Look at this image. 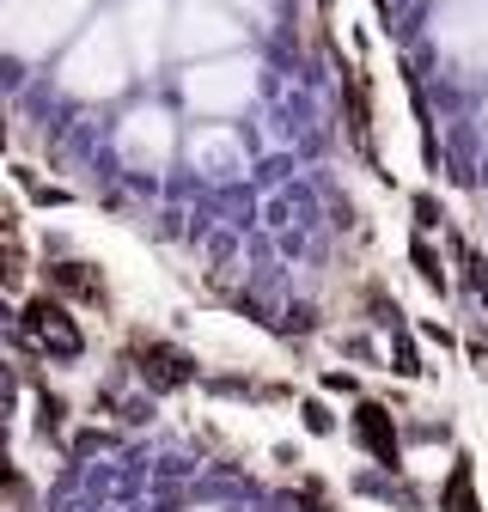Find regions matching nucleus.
<instances>
[{"instance_id":"obj_2","label":"nucleus","mask_w":488,"mask_h":512,"mask_svg":"<svg viewBox=\"0 0 488 512\" xmlns=\"http://www.w3.org/2000/svg\"><path fill=\"white\" fill-rule=\"evenodd\" d=\"M135 372L153 384V391H183V384L196 378V360L183 354V348H171V342H135Z\"/></svg>"},{"instance_id":"obj_5","label":"nucleus","mask_w":488,"mask_h":512,"mask_svg":"<svg viewBox=\"0 0 488 512\" xmlns=\"http://www.w3.org/2000/svg\"><path fill=\"white\" fill-rule=\"evenodd\" d=\"M440 512H482V506H476V488H470V464L452 470V482H446V494H440Z\"/></svg>"},{"instance_id":"obj_8","label":"nucleus","mask_w":488,"mask_h":512,"mask_svg":"<svg viewBox=\"0 0 488 512\" xmlns=\"http://www.w3.org/2000/svg\"><path fill=\"white\" fill-rule=\"evenodd\" d=\"M61 415H68V409H61V397H43V415H37V427H43V433H55V427H61Z\"/></svg>"},{"instance_id":"obj_1","label":"nucleus","mask_w":488,"mask_h":512,"mask_svg":"<svg viewBox=\"0 0 488 512\" xmlns=\"http://www.w3.org/2000/svg\"><path fill=\"white\" fill-rule=\"evenodd\" d=\"M19 330H25V342H31V348H43V354H55V360H80V354H86V336H80V324L68 317V305H61V299H49V293L25 299V311H19Z\"/></svg>"},{"instance_id":"obj_7","label":"nucleus","mask_w":488,"mask_h":512,"mask_svg":"<svg viewBox=\"0 0 488 512\" xmlns=\"http://www.w3.org/2000/svg\"><path fill=\"white\" fill-rule=\"evenodd\" d=\"M299 415H305V427H312V433H330V427H336V421H330V409H324V403H305V409H299Z\"/></svg>"},{"instance_id":"obj_4","label":"nucleus","mask_w":488,"mask_h":512,"mask_svg":"<svg viewBox=\"0 0 488 512\" xmlns=\"http://www.w3.org/2000/svg\"><path fill=\"white\" fill-rule=\"evenodd\" d=\"M49 287L74 293V299H104V281H98L86 263H55V269H49Z\"/></svg>"},{"instance_id":"obj_6","label":"nucleus","mask_w":488,"mask_h":512,"mask_svg":"<svg viewBox=\"0 0 488 512\" xmlns=\"http://www.w3.org/2000/svg\"><path fill=\"white\" fill-rule=\"evenodd\" d=\"M415 269H421L427 287H446V275H440V263H434V250H427V244H415Z\"/></svg>"},{"instance_id":"obj_3","label":"nucleus","mask_w":488,"mask_h":512,"mask_svg":"<svg viewBox=\"0 0 488 512\" xmlns=\"http://www.w3.org/2000/svg\"><path fill=\"white\" fill-rule=\"evenodd\" d=\"M354 433H360V445H366V452H373L379 464H397V427H391V415H385L379 403H360Z\"/></svg>"}]
</instances>
